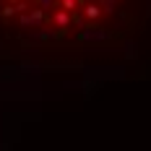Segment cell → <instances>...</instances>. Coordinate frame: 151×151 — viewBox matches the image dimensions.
Here are the masks:
<instances>
[{
  "label": "cell",
  "mask_w": 151,
  "mask_h": 151,
  "mask_svg": "<svg viewBox=\"0 0 151 151\" xmlns=\"http://www.w3.org/2000/svg\"><path fill=\"white\" fill-rule=\"evenodd\" d=\"M141 0H0V26L37 42L78 45L120 29Z\"/></svg>",
  "instance_id": "6da1fadb"
}]
</instances>
